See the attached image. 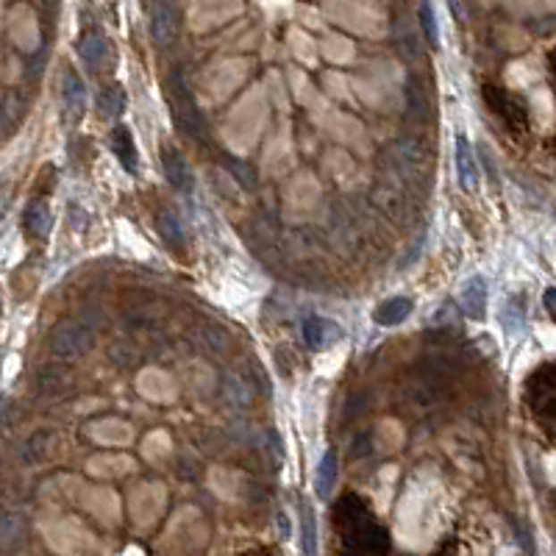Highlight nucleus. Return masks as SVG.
Wrapping results in <instances>:
<instances>
[{"mask_svg":"<svg viewBox=\"0 0 556 556\" xmlns=\"http://www.w3.org/2000/svg\"><path fill=\"white\" fill-rule=\"evenodd\" d=\"M92 345H95L92 332L79 323H62L54 332V337H50V350L59 359H81L84 353L92 350Z\"/></svg>","mask_w":556,"mask_h":556,"instance_id":"nucleus-1","label":"nucleus"},{"mask_svg":"<svg viewBox=\"0 0 556 556\" xmlns=\"http://www.w3.org/2000/svg\"><path fill=\"white\" fill-rule=\"evenodd\" d=\"M342 337V328L325 317H309L303 323V342H307L312 350H323L332 342H337Z\"/></svg>","mask_w":556,"mask_h":556,"instance_id":"nucleus-2","label":"nucleus"},{"mask_svg":"<svg viewBox=\"0 0 556 556\" xmlns=\"http://www.w3.org/2000/svg\"><path fill=\"white\" fill-rule=\"evenodd\" d=\"M459 303H462L465 315H470L473 320L484 317V312H487V282L482 275H470L468 282L462 284Z\"/></svg>","mask_w":556,"mask_h":556,"instance_id":"nucleus-3","label":"nucleus"},{"mask_svg":"<svg viewBox=\"0 0 556 556\" xmlns=\"http://www.w3.org/2000/svg\"><path fill=\"white\" fill-rule=\"evenodd\" d=\"M162 167H164V175L167 181L175 187V190H192V173H190V164L184 162V156L179 154L175 147H164L162 154Z\"/></svg>","mask_w":556,"mask_h":556,"instance_id":"nucleus-4","label":"nucleus"},{"mask_svg":"<svg viewBox=\"0 0 556 556\" xmlns=\"http://www.w3.org/2000/svg\"><path fill=\"white\" fill-rule=\"evenodd\" d=\"M62 95H64V106L72 117H81L84 109H87V87L84 81L79 79V72L75 70H64V79H62Z\"/></svg>","mask_w":556,"mask_h":556,"instance_id":"nucleus-5","label":"nucleus"},{"mask_svg":"<svg viewBox=\"0 0 556 556\" xmlns=\"http://www.w3.org/2000/svg\"><path fill=\"white\" fill-rule=\"evenodd\" d=\"M457 170H459V184L465 190L478 187V164L473 156V147L465 137H457Z\"/></svg>","mask_w":556,"mask_h":556,"instance_id":"nucleus-6","label":"nucleus"},{"mask_svg":"<svg viewBox=\"0 0 556 556\" xmlns=\"http://www.w3.org/2000/svg\"><path fill=\"white\" fill-rule=\"evenodd\" d=\"M150 25H154V39L159 45H173L175 42L179 22H175V9L173 6H167V4L154 6V20H150Z\"/></svg>","mask_w":556,"mask_h":556,"instance_id":"nucleus-7","label":"nucleus"},{"mask_svg":"<svg viewBox=\"0 0 556 556\" xmlns=\"http://www.w3.org/2000/svg\"><path fill=\"white\" fill-rule=\"evenodd\" d=\"M337 476H340V459L334 451H325L323 459L317 465V473H315V487H317V495L320 498H328L332 490L337 487Z\"/></svg>","mask_w":556,"mask_h":556,"instance_id":"nucleus-8","label":"nucleus"},{"mask_svg":"<svg viewBox=\"0 0 556 556\" xmlns=\"http://www.w3.org/2000/svg\"><path fill=\"white\" fill-rule=\"evenodd\" d=\"M412 309H415V303L409 298H390L373 312V320L378 325H398L412 315Z\"/></svg>","mask_w":556,"mask_h":556,"instance_id":"nucleus-9","label":"nucleus"},{"mask_svg":"<svg viewBox=\"0 0 556 556\" xmlns=\"http://www.w3.org/2000/svg\"><path fill=\"white\" fill-rule=\"evenodd\" d=\"M112 150L125 170L129 173L137 170V145H134V137L125 125H117V129L112 131Z\"/></svg>","mask_w":556,"mask_h":556,"instance_id":"nucleus-10","label":"nucleus"},{"mask_svg":"<svg viewBox=\"0 0 556 556\" xmlns=\"http://www.w3.org/2000/svg\"><path fill=\"white\" fill-rule=\"evenodd\" d=\"M79 54H81V59H84L89 67H106L109 59H112V47H109L106 37L89 34V37H84V42L79 45Z\"/></svg>","mask_w":556,"mask_h":556,"instance_id":"nucleus-11","label":"nucleus"},{"mask_svg":"<svg viewBox=\"0 0 556 556\" xmlns=\"http://www.w3.org/2000/svg\"><path fill=\"white\" fill-rule=\"evenodd\" d=\"M300 545L303 556H317V520L307 501L300 503Z\"/></svg>","mask_w":556,"mask_h":556,"instance_id":"nucleus-12","label":"nucleus"},{"mask_svg":"<svg viewBox=\"0 0 556 556\" xmlns=\"http://www.w3.org/2000/svg\"><path fill=\"white\" fill-rule=\"evenodd\" d=\"M25 532V520L14 512H6L0 518V548H14L22 540Z\"/></svg>","mask_w":556,"mask_h":556,"instance_id":"nucleus-13","label":"nucleus"},{"mask_svg":"<svg viewBox=\"0 0 556 556\" xmlns=\"http://www.w3.org/2000/svg\"><path fill=\"white\" fill-rule=\"evenodd\" d=\"M25 225H29V232L37 234V237H45L50 232V209L42 204V200H34L25 212Z\"/></svg>","mask_w":556,"mask_h":556,"instance_id":"nucleus-14","label":"nucleus"},{"mask_svg":"<svg viewBox=\"0 0 556 556\" xmlns=\"http://www.w3.org/2000/svg\"><path fill=\"white\" fill-rule=\"evenodd\" d=\"M97 109L104 117H117L125 109V92L120 87H106L97 97Z\"/></svg>","mask_w":556,"mask_h":556,"instance_id":"nucleus-15","label":"nucleus"},{"mask_svg":"<svg viewBox=\"0 0 556 556\" xmlns=\"http://www.w3.org/2000/svg\"><path fill=\"white\" fill-rule=\"evenodd\" d=\"M159 232H162V237H164L167 242H173V245H181V240H184L181 220L175 217L173 212H162V215H159Z\"/></svg>","mask_w":556,"mask_h":556,"instance_id":"nucleus-16","label":"nucleus"},{"mask_svg":"<svg viewBox=\"0 0 556 556\" xmlns=\"http://www.w3.org/2000/svg\"><path fill=\"white\" fill-rule=\"evenodd\" d=\"M225 392H229V398L234 403H250V395H254L248 387V382H242L237 373H232L229 378H225Z\"/></svg>","mask_w":556,"mask_h":556,"instance_id":"nucleus-17","label":"nucleus"},{"mask_svg":"<svg viewBox=\"0 0 556 556\" xmlns=\"http://www.w3.org/2000/svg\"><path fill=\"white\" fill-rule=\"evenodd\" d=\"M420 20H423V29H425V34H428V42L437 45L440 34H437V17H434V6H432V4L420 6Z\"/></svg>","mask_w":556,"mask_h":556,"instance_id":"nucleus-18","label":"nucleus"},{"mask_svg":"<svg viewBox=\"0 0 556 556\" xmlns=\"http://www.w3.org/2000/svg\"><path fill=\"white\" fill-rule=\"evenodd\" d=\"M47 442H50V434L47 432H39L29 440V459L31 462H39L45 453H47Z\"/></svg>","mask_w":556,"mask_h":556,"instance_id":"nucleus-19","label":"nucleus"},{"mask_svg":"<svg viewBox=\"0 0 556 556\" xmlns=\"http://www.w3.org/2000/svg\"><path fill=\"white\" fill-rule=\"evenodd\" d=\"M9 198H12V187L6 184V187H0V215L6 212V206H9Z\"/></svg>","mask_w":556,"mask_h":556,"instance_id":"nucleus-20","label":"nucleus"},{"mask_svg":"<svg viewBox=\"0 0 556 556\" xmlns=\"http://www.w3.org/2000/svg\"><path fill=\"white\" fill-rule=\"evenodd\" d=\"M545 309H548V312H553V290H548V292H545Z\"/></svg>","mask_w":556,"mask_h":556,"instance_id":"nucleus-21","label":"nucleus"}]
</instances>
